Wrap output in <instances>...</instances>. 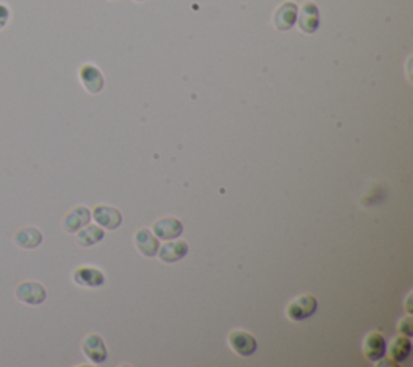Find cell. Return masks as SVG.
<instances>
[{
    "instance_id": "obj_1",
    "label": "cell",
    "mask_w": 413,
    "mask_h": 367,
    "mask_svg": "<svg viewBox=\"0 0 413 367\" xmlns=\"http://www.w3.org/2000/svg\"><path fill=\"white\" fill-rule=\"evenodd\" d=\"M317 308L318 303L315 297H312V294H300V297H297L288 304V308H286V316H288L291 321L300 322L315 314Z\"/></svg>"
},
{
    "instance_id": "obj_2",
    "label": "cell",
    "mask_w": 413,
    "mask_h": 367,
    "mask_svg": "<svg viewBox=\"0 0 413 367\" xmlns=\"http://www.w3.org/2000/svg\"><path fill=\"white\" fill-rule=\"evenodd\" d=\"M15 297L23 304L39 306L46 301L47 292L39 282L26 280V282H21L18 287L15 288Z\"/></svg>"
},
{
    "instance_id": "obj_3",
    "label": "cell",
    "mask_w": 413,
    "mask_h": 367,
    "mask_svg": "<svg viewBox=\"0 0 413 367\" xmlns=\"http://www.w3.org/2000/svg\"><path fill=\"white\" fill-rule=\"evenodd\" d=\"M82 353L94 364H103L107 361V347L97 333H89L82 340Z\"/></svg>"
},
{
    "instance_id": "obj_4",
    "label": "cell",
    "mask_w": 413,
    "mask_h": 367,
    "mask_svg": "<svg viewBox=\"0 0 413 367\" xmlns=\"http://www.w3.org/2000/svg\"><path fill=\"white\" fill-rule=\"evenodd\" d=\"M73 280L76 285H80V287L97 288L106 283V275H103V272L99 270L97 267L82 266L73 272Z\"/></svg>"
},
{
    "instance_id": "obj_5",
    "label": "cell",
    "mask_w": 413,
    "mask_h": 367,
    "mask_svg": "<svg viewBox=\"0 0 413 367\" xmlns=\"http://www.w3.org/2000/svg\"><path fill=\"white\" fill-rule=\"evenodd\" d=\"M228 340H229V347L233 348L239 356H244V358H247V356H252L258 348L257 340L246 330L231 332Z\"/></svg>"
},
{
    "instance_id": "obj_6",
    "label": "cell",
    "mask_w": 413,
    "mask_h": 367,
    "mask_svg": "<svg viewBox=\"0 0 413 367\" xmlns=\"http://www.w3.org/2000/svg\"><path fill=\"white\" fill-rule=\"evenodd\" d=\"M386 347H388V343L381 333L371 332V333H368L365 340H363L362 349H363V354H365V358L374 363V361L383 359L384 356H386Z\"/></svg>"
},
{
    "instance_id": "obj_7",
    "label": "cell",
    "mask_w": 413,
    "mask_h": 367,
    "mask_svg": "<svg viewBox=\"0 0 413 367\" xmlns=\"http://www.w3.org/2000/svg\"><path fill=\"white\" fill-rule=\"evenodd\" d=\"M92 217L99 225L103 227L106 230H117L121 225V212L118 209H115L112 206H96L92 211Z\"/></svg>"
},
{
    "instance_id": "obj_8",
    "label": "cell",
    "mask_w": 413,
    "mask_h": 367,
    "mask_svg": "<svg viewBox=\"0 0 413 367\" xmlns=\"http://www.w3.org/2000/svg\"><path fill=\"white\" fill-rule=\"evenodd\" d=\"M153 235L160 240H176L181 237V233L184 232L183 223H181L176 217H163L160 220L153 223Z\"/></svg>"
},
{
    "instance_id": "obj_9",
    "label": "cell",
    "mask_w": 413,
    "mask_h": 367,
    "mask_svg": "<svg viewBox=\"0 0 413 367\" xmlns=\"http://www.w3.org/2000/svg\"><path fill=\"white\" fill-rule=\"evenodd\" d=\"M91 222V211L84 206H78L71 209L63 218V230L68 233H78L82 227Z\"/></svg>"
},
{
    "instance_id": "obj_10",
    "label": "cell",
    "mask_w": 413,
    "mask_h": 367,
    "mask_svg": "<svg viewBox=\"0 0 413 367\" xmlns=\"http://www.w3.org/2000/svg\"><path fill=\"white\" fill-rule=\"evenodd\" d=\"M42 233L39 228L36 227H23L16 230L13 235L15 244L21 249H36L37 246L42 244Z\"/></svg>"
},
{
    "instance_id": "obj_11",
    "label": "cell",
    "mask_w": 413,
    "mask_h": 367,
    "mask_svg": "<svg viewBox=\"0 0 413 367\" xmlns=\"http://www.w3.org/2000/svg\"><path fill=\"white\" fill-rule=\"evenodd\" d=\"M297 25L299 28L307 32V35H312L318 30V25H320V15H318V8L315 4L307 2L304 7L300 8V13L297 16Z\"/></svg>"
},
{
    "instance_id": "obj_12",
    "label": "cell",
    "mask_w": 413,
    "mask_h": 367,
    "mask_svg": "<svg viewBox=\"0 0 413 367\" xmlns=\"http://www.w3.org/2000/svg\"><path fill=\"white\" fill-rule=\"evenodd\" d=\"M134 244L142 256L153 257L158 253V238L148 228H139L134 235Z\"/></svg>"
},
{
    "instance_id": "obj_13",
    "label": "cell",
    "mask_w": 413,
    "mask_h": 367,
    "mask_svg": "<svg viewBox=\"0 0 413 367\" xmlns=\"http://www.w3.org/2000/svg\"><path fill=\"white\" fill-rule=\"evenodd\" d=\"M80 80L82 86L86 87V91L91 92V94H97V92L102 91L103 76L94 65H82L80 70Z\"/></svg>"
},
{
    "instance_id": "obj_14",
    "label": "cell",
    "mask_w": 413,
    "mask_h": 367,
    "mask_svg": "<svg viewBox=\"0 0 413 367\" xmlns=\"http://www.w3.org/2000/svg\"><path fill=\"white\" fill-rule=\"evenodd\" d=\"M187 251H189V246H187L186 241H183V240H176V241L168 240V243L163 244L160 248V251H158V257H160L163 262H168V264H172V262L181 261L183 257H186Z\"/></svg>"
},
{
    "instance_id": "obj_15",
    "label": "cell",
    "mask_w": 413,
    "mask_h": 367,
    "mask_svg": "<svg viewBox=\"0 0 413 367\" xmlns=\"http://www.w3.org/2000/svg\"><path fill=\"white\" fill-rule=\"evenodd\" d=\"M386 353H388V358L393 361L394 364L404 363L412 353V343L409 337H402V335L395 337L393 342H390L389 347H386Z\"/></svg>"
},
{
    "instance_id": "obj_16",
    "label": "cell",
    "mask_w": 413,
    "mask_h": 367,
    "mask_svg": "<svg viewBox=\"0 0 413 367\" xmlns=\"http://www.w3.org/2000/svg\"><path fill=\"white\" fill-rule=\"evenodd\" d=\"M297 20V7L293 2H286L281 5L274 13V26L279 31H288L293 28Z\"/></svg>"
},
{
    "instance_id": "obj_17",
    "label": "cell",
    "mask_w": 413,
    "mask_h": 367,
    "mask_svg": "<svg viewBox=\"0 0 413 367\" xmlns=\"http://www.w3.org/2000/svg\"><path fill=\"white\" fill-rule=\"evenodd\" d=\"M103 230L99 227V225H89L87 223L86 227H82L80 232H78V238H76V241H78L80 246H84V248H89V246H94L97 244L99 241L103 240Z\"/></svg>"
},
{
    "instance_id": "obj_18",
    "label": "cell",
    "mask_w": 413,
    "mask_h": 367,
    "mask_svg": "<svg viewBox=\"0 0 413 367\" xmlns=\"http://www.w3.org/2000/svg\"><path fill=\"white\" fill-rule=\"evenodd\" d=\"M10 18H12V10L7 4L0 2V31L7 28V25L10 23Z\"/></svg>"
},
{
    "instance_id": "obj_19",
    "label": "cell",
    "mask_w": 413,
    "mask_h": 367,
    "mask_svg": "<svg viewBox=\"0 0 413 367\" xmlns=\"http://www.w3.org/2000/svg\"><path fill=\"white\" fill-rule=\"evenodd\" d=\"M399 332L400 333H405V337H410L412 335V319H410V317H407V319L400 321Z\"/></svg>"
},
{
    "instance_id": "obj_20",
    "label": "cell",
    "mask_w": 413,
    "mask_h": 367,
    "mask_svg": "<svg viewBox=\"0 0 413 367\" xmlns=\"http://www.w3.org/2000/svg\"><path fill=\"white\" fill-rule=\"evenodd\" d=\"M139 2H141V0H139Z\"/></svg>"
}]
</instances>
